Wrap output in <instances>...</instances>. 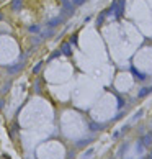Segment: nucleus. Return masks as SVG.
Returning <instances> with one entry per match:
<instances>
[{"mask_svg": "<svg viewBox=\"0 0 152 159\" xmlns=\"http://www.w3.org/2000/svg\"><path fill=\"white\" fill-rule=\"evenodd\" d=\"M28 33H31V34H38V33H41V28L38 25H31L30 28H28Z\"/></svg>", "mask_w": 152, "mask_h": 159, "instance_id": "8", "label": "nucleus"}, {"mask_svg": "<svg viewBox=\"0 0 152 159\" xmlns=\"http://www.w3.org/2000/svg\"><path fill=\"white\" fill-rule=\"evenodd\" d=\"M103 125H98V123H90V130L93 131H96V130H102Z\"/></svg>", "mask_w": 152, "mask_h": 159, "instance_id": "12", "label": "nucleus"}, {"mask_svg": "<svg viewBox=\"0 0 152 159\" xmlns=\"http://www.w3.org/2000/svg\"><path fill=\"white\" fill-rule=\"evenodd\" d=\"M85 2H87V0H72V3H74L75 7H80V5H84Z\"/></svg>", "mask_w": 152, "mask_h": 159, "instance_id": "16", "label": "nucleus"}, {"mask_svg": "<svg viewBox=\"0 0 152 159\" xmlns=\"http://www.w3.org/2000/svg\"><path fill=\"white\" fill-rule=\"evenodd\" d=\"M105 16H106V12H102V13H100V16H98V20H96V23H98V25H102L103 20H105Z\"/></svg>", "mask_w": 152, "mask_h": 159, "instance_id": "13", "label": "nucleus"}, {"mask_svg": "<svg viewBox=\"0 0 152 159\" xmlns=\"http://www.w3.org/2000/svg\"><path fill=\"white\" fill-rule=\"evenodd\" d=\"M61 53L64 54V56H70L72 54V49H70V43H64L61 48Z\"/></svg>", "mask_w": 152, "mask_h": 159, "instance_id": "4", "label": "nucleus"}, {"mask_svg": "<svg viewBox=\"0 0 152 159\" xmlns=\"http://www.w3.org/2000/svg\"><path fill=\"white\" fill-rule=\"evenodd\" d=\"M70 44H77V34H72V38H70Z\"/></svg>", "mask_w": 152, "mask_h": 159, "instance_id": "17", "label": "nucleus"}, {"mask_svg": "<svg viewBox=\"0 0 152 159\" xmlns=\"http://www.w3.org/2000/svg\"><path fill=\"white\" fill-rule=\"evenodd\" d=\"M62 22H64V18H62V16L59 15L57 18H51L49 22H47V26H51V28H56V26H57V25H61Z\"/></svg>", "mask_w": 152, "mask_h": 159, "instance_id": "3", "label": "nucleus"}, {"mask_svg": "<svg viewBox=\"0 0 152 159\" xmlns=\"http://www.w3.org/2000/svg\"><path fill=\"white\" fill-rule=\"evenodd\" d=\"M61 2H69V0H61Z\"/></svg>", "mask_w": 152, "mask_h": 159, "instance_id": "24", "label": "nucleus"}, {"mask_svg": "<svg viewBox=\"0 0 152 159\" xmlns=\"http://www.w3.org/2000/svg\"><path fill=\"white\" fill-rule=\"evenodd\" d=\"M0 20H3V13L2 12H0Z\"/></svg>", "mask_w": 152, "mask_h": 159, "instance_id": "22", "label": "nucleus"}, {"mask_svg": "<svg viewBox=\"0 0 152 159\" xmlns=\"http://www.w3.org/2000/svg\"><path fill=\"white\" fill-rule=\"evenodd\" d=\"M8 87H10V82H7V84H5V87H3V90H2V94H5V92L8 90Z\"/></svg>", "mask_w": 152, "mask_h": 159, "instance_id": "18", "label": "nucleus"}, {"mask_svg": "<svg viewBox=\"0 0 152 159\" xmlns=\"http://www.w3.org/2000/svg\"><path fill=\"white\" fill-rule=\"evenodd\" d=\"M41 67H43V63H38L36 66H34L33 72H34V74H38V72H39V71H41Z\"/></svg>", "mask_w": 152, "mask_h": 159, "instance_id": "15", "label": "nucleus"}, {"mask_svg": "<svg viewBox=\"0 0 152 159\" xmlns=\"http://www.w3.org/2000/svg\"><path fill=\"white\" fill-rule=\"evenodd\" d=\"M22 67H25V64H23V63H16V64L8 66V74H16V72L22 71Z\"/></svg>", "mask_w": 152, "mask_h": 159, "instance_id": "2", "label": "nucleus"}, {"mask_svg": "<svg viewBox=\"0 0 152 159\" xmlns=\"http://www.w3.org/2000/svg\"><path fill=\"white\" fill-rule=\"evenodd\" d=\"M146 159H152V154H149V156H147Z\"/></svg>", "mask_w": 152, "mask_h": 159, "instance_id": "23", "label": "nucleus"}, {"mask_svg": "<svg viewBox=\"0 0 152 159\" xmlns=\"http://www.w3.org/2000/svg\"><path fill=\"white\" fill-rule=\"evenodd\" d=\"M53 34H54V30L49 26L46 31H43V34H41V36H43V38H49V36H53Z\"/></svg>", "mask_w": 152, "mask_h": 159, "instance_id": "10", "label": "nucleus"}, {"mask_svg": "<svg viewBox=\"0 0 152 159\" xmlns=\"http://www.w3.org/2000/svg\"><path fill=\"white\" fill-rule=\"evenodd\" d=\"M92 140H82V141H77V148H84V146H87L88 143H90Z\"/></svg>", "mask_w": 152, "mask_h": 159, "instance_id": "11", "label": "nucleus"}, {"mask_svg": "<svg viewBox=\"0 0 152 159\" xmlns=\"http://www.w3.org/2000/svg\"><path fill=\"white\" fill-rule=\"evenodd\" d=\"M2 107H3V100H0V108H2Z\"/></svg>", "mask_w": 152, "mask_h": 159, "instance_id": "21", "label": "nucleus"}, {"mask_svg": "<svg viewBox=\"0 0 152 159\" xmlns=\"http://www.w3.org/2000/svg\"><path fill=\"white\" fill-rule=\"evenodd\" d=\"M75 12V5L74 3H69V2H62V8H61V16L62 18H67V16L74 15Z\"/></svg>", "mask_w": 152, "mask_h": 159, "instance_id": "1", "label": "nucleus"}, {"mask_svg": "<svg viewBox=\"0 0 152 159\" xmlns=\"http://www.w3.org/2000/svg\"><path fill=\"white\" fill-rule=\"evenodd\" d=\"M22 7H23V0H12V10L18 12V10H22Z\"/></svg>", "mask_w": 152, "mask_h": 159, "instance_id": "6", "label": "nucleus"}, {"mask_svg": "<svg viewBox=\"0 0 152 159\" xmlns=\"http://www.w3.org/2000/svg\"><path fill=\"white\" fill-rule=\"evenodd\" d=\"M92 154H93V149H88L87 153H85V156H84V158H88V156H92Z\"/></svg>", "mask_w": 152, "mask_h": 159, "instance_id": "19", "label": "nucleus"}, {"mask_svg": "<svg viewBox=\"0 0 152 159\" xmlns=\"http://www.w3.org/2000/svg\"><path fill=\"white\" fill-rule=\"evenodd\" d=\"M151 92H152V87H142L139 90V97H146L147 94H151Z\"/></svg>", "mask_w": 152, "mask_h": 159, "instance_id": "9", "label": "nucleus"}, {"mask_svg": "<svg viewBox=\"0 0 152 159\" xmlns=\"http://www.w3.org/2000/svg\"><path fill=\"white\" fill-rule=\"evenodd\" d=\"M141 143H142V146H152V133H149V134H146V136L141 140Z\"/></svg>", "mask_w": 152, "mask_h": 159, "instance_id": "5", "label": "nucleus"}, {"mask_svg": "<svg viewBox=\"0 0 152 159\" xmlns=\"http://www.w3.org/2000/svg\"><path fill=\"white\" fill-rule=\"evenodd\" d=\"M118 107H119V108L123 107V99H121V97H118Z\"/></svg>", "mask_w": 152, "mask_h": 159, "instance_id": "20", "label": "nucleus"}, {"mask_svg": "<svg viewBox=\"0 0 152 159\" xmlns=\"http://www.w3.org/2000/svg\"><path fill=\"white\" fill-rule=\"evenodd\" d=\"M151 154H152V151H151Z\"/></svg>", "mask_w": 152, "mask_h": 159, "instance_id": "25", "label": "nucleus"}, {"mask_svg": "<svg viewBox=\"0 0 152 159\" xmlns=\"http://www.w3.org/2000/svg\"><path fill=\"white\" fill-rule=\"evenodd\" d=\"M61 54H62V53H61V49H57V51H54V53L49 56V59H56V57H59Z\"/></svg>", "mask_w": 152, "mask_h": 159, "instance_id": "14", "label": "nucleus"}, {"mask_svg": "<svg viewBox=\"0 0 152 159\" xmlns=\"http://www.w3.org/2000/svg\"><path fill=\"white\" fill-rule=\"evenodd\" d=\"M131 71H133V74L136 75V77L139 79V81H144V79H146V74H142L141 71H137L136 67H131Z\"/></svg>", "mask_w": 152, "mask_h": 159, "instance_id": "7", "label": "nucleus"}]
</instances>
